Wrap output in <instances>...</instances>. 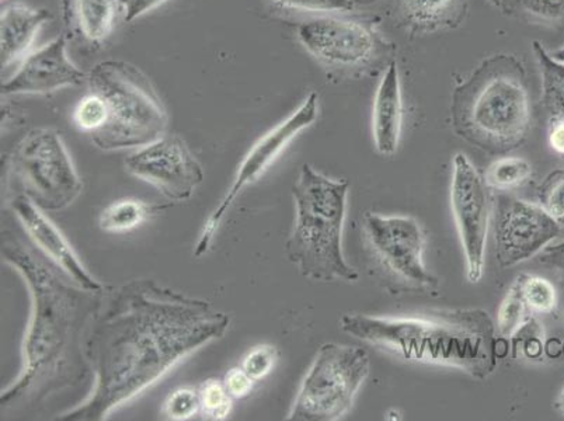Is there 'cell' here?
<instances>
[{"instance_id": "obj_34", "label": "cell", "mask_w": 564, "mask_h": 421, "mask_svg": "<svg viewBox=\"0 0 564 421\" xmlns=\"http://www.w3.org/2000/svg\"><path fill=\"white\" fill-rule=\"evenodd\" d=\"M224 384L230 397L234 399H245L253 390L256 381L249 377V374L242 367H235L225 374Z\"/></svg>"}, {"instance_id": "obj_33", "label": "cell", "mask_w": 564, "mask_h": 421, "mask_svg": "<svg viewBox=\"0 0 564 421\" xmlns=\"http://www.w3.org/2000/svg\"><path fill=\"white\" fill-rule=\"evenodd\" d=\"M520 4L533 18L564 23V0H520Z\"/></svg>"}, {"instance_id": "obj_25", "label": "cell", "mask_w": 564, "mask_h": 421, "mask_svg": "<svg viewBox=\"0 0 564 421\" xmlns=\"http://www.w3.org/2000/svg\"><path fill=\"white\" fill-rule=\"evenodd\" d=\"M532 176V166L522 158H501L487 169L486 182L489 187L509 190L521 186Z\"/></svg>"}, {"instance_id": "obj_2", "label": "cell", "mask_w": 564, "mask_h": 421, "mask_svg": "<svg viewBox=\"0 0 564 421\" xmlns=\"http://www.w3.org/2000/svg\"><path fill=\"white\" fill-rule=\"evenodd\" d=\"M9 225L4 217L2 258L28 285L32 315L23 341L22 369L0 397L2 413L37 408L85 381L90 373L86 338L107 290L90 291L76 284L22 238L18 220L17 227Z\"/></svg>"}, {"instance_id": "obj_7", "label": "cell", "mask_w": 564, "mask_h": 421, "mask_svg": "<svg viewBox=\"0 0 564 421\" xmlns=\"http://www.w3.org/2000/svg\"><path fill=\"white\" fill-rule=\"evenodd\" d=\"M8 194H23L45 213H59L79 198L84 183L63 137L53 128H34L8 159Z\"/></svg>"}, {"instance_id": "obj_24", "label": "cell", "mask_w": 564, "mask_h": 421, "mask_svg": "<svg viewBox=\"0 0 564 421\" xmlns=\"http://www.w3.org/2000/svg\"><path fill=\"white\" fill-rule=\"evenodd\" d=\"M530 310L522 295L520 279H516L505 300H502L499 313H497V333L500 337L510 338L516 335L528 321L527 312Z\"/></svg>"}, {"instance_id": "obj_10", "label": "cell", "mask_w": 564, "mask_h": 421, "mask_svg": "<svg viewBox=\"0 0 564 421\" xmlns=\"http://www.w3.org/2000/svg\"><path fill=\"white\" fill-rule=\"evenodd\" d=\"M317 117H319V96L316 91H311L299 109L253 143V147L249 149V152L246 153L242 162L236 169L232 183H230L227 192L219 199L217 207L208 219L205 220L198 242L194 248L196 258H203L212 249L215 236H217L220 225H223L236 199L242 195L246 188L259 182L261 176L269 171L271 164L276 161V158L285 151L286 147L302 131L315 125Z\"/></svg>"}, {"instance_id": "obj_30", "label": "cell", "mask_w": 564, "mask_h": 421, "mask_svg": "<svg viewBox=\"0 0 564 421\" xmlns=\"http://www.w3.org/2000/svg\"><path fill=\"white\" fill-rule=\"evenodd\" d=\"M276 358H279V354H276L275 347L261 344L246 353L240 367L249 374L251 379L259 382L273 371Z\"/></svg>"}, {"instance_id": "obj_32", "label": "cell", "mask_w": 564, "mask_h": 421, "mask_svg": "<svg viewBox=\"0 0 564 421\" xmlns=\"http://www.w3.org/2000/svg\"><path fill=\"white\" fill-rule=\"evenodd\" d=\"M280 8L296 10L306 13H347L351 12L356 4L352 0H273Z\"/></svg>"}, {"instance_id": "obj_9", "label": "cell", "mask_w": 564, "mask_h": 421, "mask_svg": "<svg viewBox=\"0 0 564 421\" xmlns=\"http://www.w3.org/2000/svg\"><path fill=\"white\" fill-rule=\"evenodd\" d=\"M369 259L388 289L433 292L440 280L424 265L425 236L414 218L367 213L362 220Z\"/></svg>"}, {"instance_id": "obj_27", "label": "cell", "mask_w": 564, "mask_h": 421, "mask_svg": "<svg viewBox=\"0 0 564 421\" xmlns=\"http://www.w3.org/2000/svg\"><path fill=\"white\" fill-rule=\"evenodd\" d=\"M75 126L78 130L94 136L105 127L107 121V107L105 100L99 95L90 91L89 95L82 97L78 105H76L74 115H72Z\"/></svg>"}, {"instance_id": "obj_11", "label": "cell", "mask_w": 564, "mask_h": 421, "mask_svg": "<svg viewBox=\"0 0 564 421\" xmlns=\"http://www.w3.org/2000/svg\"><path fill=\"white\" fill-rule=\"evenodd\" d=\"M126 171L156 188L169 202L193 197L205 180L202 162L178 136H163L135 149L126 159Z\"/></svg>"}, {"instance_id": "obj_28", "label": "cell", "mask_w": 564, "mask_h": 421, "mask_svg": "<svg viewBox=\"0 0 564 421\" xmlns=\"http://www.w3.org/2000/svg\"><path fill=\"white\" fill-rule=\"evenodd\" d=\"M163 418L172 421H186L199 414L198 389L184 387L169 395L162 408Z\"/></svg>"}, {"instance_id": "obj_20", "label": "cell", "mask_w": 564, "mask_h": 421, "mask_svg": "<svg viewBox=\"0 0 564 421\" xmlns=\"http://www.w3.org/2000/svg\"><path fill=\"white\" fill-rule=\"evenodd\" d=\"M468 0H400V12L409 28L419 33L456 29L463 24Z\"/></svg>"}, {"instance_id": "obj_21", "label": "cell", "mask_w": 564, "mask_h": 421, "mask_svg": "<svg viewBox=\"0 0 564 421\" xmlns=\"http://www.w3.org/2000/svg\"><path fill=\"white\" fill-rule=\"evenodd\" d=\"M532 50L541 71L543 106L552 120H564V64L553 58L541 41H532Z\"/></svg>"}, {"instance_id": "obj_22", "label": "cell", "mask_w": 564, "mask_h": 421, "mask_svg": "<svg viewBox=\"0 0 564 421\" xmlns=\"http://www.w3.org/2000/svg\"><path fill=\"white\" fill-rule=\"evenodd\" d=\"M162 207L142 199L126 198L111 203L101 210L99 227L105 233L124 234L140 228L148 219L153 217Z\"/></svg>"}, {"instance_id": "obj_13", "label": "cell", "mask_w": 564, "mask_h": 421, "mask_svg": "<svg viewBox=\"0 0 564 421\" xmlns=\"http://www.w3.org/2000/svg\"><path fill=\"white\" fill-rule=\"evenodd\" d=\"M451 205L465 251L468 280L476 284L485 271L491 199L486 179L463 152L454 158Z\"/></svg>"}, {"instance_id": "obj_17", "label": "cell", "mask_w": 564, "mask_h": 421, "mask_svg": "<svg viewBox=\"0 0 564 421\" xmlns=\"http://www.w3.org/2000/svg\"><path fill=\"white\" fill-rule=\"evenodd\" d=\"M53 20L47 9L28 7L24 3H10L0 18V56L2 68L23 61L32 50L41 29Z\"/></svg>"}, {"instance_id": "obj_14", "label": "cell", "mask_w": 564, "mask_h": 421, "mask_svg": "<svg viewBox=\"0 0 564 421\" xmlns=\"http://www.w3.org/2000/svg\"><path fill=\"white\" fill-rule=\"evenodd\" d=\"M296 35L307 53L332 68L350 69L367 65L378 48L373 30L356 20L312 19L300 25Z\"/></svg>"}, {"instance_id": "obj_39", "label": "cell", "mask_w": 564, "mask_h": 421, "mask_svg": "<svg viewBox=\"0 0 564 421\" xmlns=\"http://www.w3.org/2000/svg\"><path fill=\"white\" fill-rule=\"evenodd\" d=\"M551 55L553 56V58L557 60L558 63L564 64V47L553 51Z\"/></svg>"}, {"instance_id": "obj_37", "label": "cell", "mask_w": 564, "mask_h": 421, "mask_svg": "<svg viewBox=\"0 0 564 421\" xmlns=\"http://www.w3.org/2000/svg\"><path fill=\"white\" fill-rule=\"evenodd\" d=\"M549 145L553 151L564 155V120H552L549 131Z\"/></svg>"}, {"instance_id": "obj_15", "label": "cell", "mask_w": 564, "mask_h": 421, "mask_svg": "<svg viewBox=\"0 0 564 421\" xmlns=\"http://www.w3.org/2000/svg\"><path fill=\"white\" fill-rule=\"evenodd\" d=\"M8 205L25 238L44 258L86 290L105 291L107 289V285L87 270L69 240L45 210L39 208L23 194H8Z\"/></svg>"}, {"instance_id": "obj_36", "label": "cell", "mask_w": 564, "mask_h": 421, "mask_svg": "<svg viewBox=\"0 0 564 421\" xmlns=\"http://www.w3.org/2000/svg\"><path fill=\"white\" fill-rule=\"evenodd\" d=\"M541 263L552 267L556 271L558 282L564 289V242L543 250Z\"/></svg>"}, {"instance_id": "obj_38", "label": "cell", "mask_w": 564, "mask_h": 421, "mask_svg": "<svg viewBox=\"0 0 564 421\" xmlns=\"http://www.w3.org/2000/svg\"><path fill=\"white\" fill-rule=\"evenodd\" d=\"M555 408L558 413H561L564 418V388L562 389V392L558 393V397L555 402Z\"/></svg>"}, {"instance_id": "obj_12", "label": "cell", "mask_w": 564, "mask_h": 421, "mask_svg": "<svg viewBox=\"0 0 564 421\" xmlns=\"http://www.w3.org/2000/svg\"><path fill=\"white\" fill-rule=\"evenodd\" d=\"M562 233V224L540 204L500 193L495 205V242L501 269L530 260Z\"/></svg>"}, {"instance_id": "obj_29", "label": "cell", "mask_w": 564, "mask_h": 421, "mask_svg": "<svg viewBox=\"0 0 564 421\" xmlns=\"http://www.w3.org/2000/svg\"><path fill=\"white\" fill-rule=\"evenodd\" d=\"M538 202L552 217H564V169L549 173L536 190Z\"/></svg>"}, {"instance_id": "obj_31", "label": "cell", "mask_w": 564, "mask_h": 421, "mask_svg": "<svg viewBox=\"0 0 564 421\" xmlns=\"http://www.w3.org/2000/svg\"><path fill=\"white\" fill-rule=\"evenodd\" d=\"M512 338V357L516 358L517 348L521 347L522 353L525 354L527 358L530 359H540L542 357L543 350V328L533 317H528V321L518 328Z\"/></svg>"}, {"instance_id": "obj_19", "label": "cell", "mask_w": 564, "mask_h": 421, "mask_svg": "<svg viewBox=\"0 0 564 421\" xmlns=\"http://www.w3.org/2000/svg\"><path fill=\"white\" fill-rule=\"evenodd\" d=\"M118 0H61L63 19L72 37L101 44L115 29Z\"/></svg>"}, {"instance_id": "obj_6", "label": "cell", "mask_w": 564, "mask_h": 421, "mask_svg": "<svg viewBox=\"0 0 564 421\" xmlns=\"http://www.w3.org/2000/svg\"><path fill=\"white\" fill-rule=\"evenodd\" d=\"M90 91L106 102L107 121L90 136L100 151L138 149L166 136L169 116L145 74L126 61H102L87 75Z\"/></svg>"}, {"instance_id": "obj_3", "label": "cell", "mask_w": 564, "mask_h": 421, "mask_svg": "<svg viewBox=\"0 0 564 421\" xmlns=\"http://www.w3.org/2000/svg\"><path fill=\"white\" fill-rule=\"evenodd\" d=\"M340 328L408 361L458 368L484 381L499 364V337L484 310L433 311L413 317L346 313Z\"/></svg>"}, {"instance_id": "obj_16", "label": "cell", "mask_w": 564, "mask_h": 421, "mask_svg": "<svg viewBox=\"0 0 564 421\" xmlns=\"http://www.w3.org/2000/svg\"><path fill=\"white\" fill-rule=\"evenodd\" d=\"M87 75L72 63L65 35L25 56L2 86V96L48 95L84 84Z\"/></svg>"}, {"instance_id": "obj_35", "label": "cell", "mask_w": 564, "mask_h": 421, "mask_svg": "<svg viewBox=\"0 0 564 421\" xmlns=\"http://www.w3.org/2000/svg\"><path fill=\"white\" fill-rule=\"evenodd\" d=\"M166 2L167 0H120L122 10H124V19L128 23L142 18L143 14L150 13L151 10Z\"/></svg>"}, {"instance_id": "obj_1", "label": "cell", "mask_w": 564, "mask_h": 421, "mask_svg": "<svg viewBox=\"0 0 564 421\" xmlns=\"http://www.w3.org/2000/svg\"><path fill=\"white\" fill-rule=\"evenodd\" d=\"M229 326L228 313L212 302L155 280L107 287L86 338L94 387L58 420H106L183 359L224 338Z\"/></svg>"}, {"instance_id": "obj_18", "label": "cell", "mask_w": 564, "mask_h": 421, "mask_svg": "<svg viewBox=\"0 0 564 421\" xmlns=\"http://www.w3.org/2000/svg\"><path fill=\"white\" fill-rule=\"evenodd\" d=\"M403 122L402 85L398 64H389L379 82L373 100L372 131L376 148L382 156L398 151Z\"/></svg>"}, {"instance_id": "obj_4", "label": "cell", "mask_w": 564, "mask_h": 421, "mask_svg": "<svg viewBox=\"0 0 564 421\" xmlns=\"http://www.w3.org/2000/svg\"><path fill=\"white\" fill-rule=\"evenodd\" d=\"M451 125L463 140L491 155L527 141L532 110L524 65L514 55L481 61L451 97Z\"/></svg>"}, {"instance_id": "obj_40", "label": "cell", "mask_w": 564, "mask_h": 421, "mask_svg": "<svg viewBox=\"0 0 564 421\" xmlns=\"http://www.w3.org/2000/svg\"><path fill=\"white\" fill-rule=\"evenodd\" d=\"M506 0H490V3L494 4L496 8H501L502 3H505Z\"/></svg>"}, {"instance_id": "obj_8", "label": "cell", "mask_w": 564, "mask_h": 421, "mask_svg": "<svg viewBox=\"0 0 564 421\" xmlns=\"http://www.w3.org/2000/svg\"><path fill=\"white\" fill-rule=\"evenodd\" d=\"M368 375L369 356L364 348L338 343L322 344L286 420H341L350 412Z\"/></svg>"}, {"instance_id": "obj_26", "label": "cell", "mask_w": 564, "mask_h": 421, "mask_svg": "<svg viewBox=\"0 0 564 421\" xmlns=\"http://www.w3.org/2000/svg\"><path fill=\"white\" fill-rule=\"evenodd\" d=\"M521 282L522 295L528 307L540 313H551L556 310L557 296L555 287L541 277L521 274L518 277Z\"/></svg>"}, {"instance_id": "obj_42", "label": "cell", "mask_w": 564, "mask_h": 421, "mask_svg": "<svg viewBox=\"0 0 564 421\" xmlns=\"http://www.w3.org/2000/svg\"><path fill=\"white\" fill-rule=\"evenodd\" d=\"M563 353H564V346H563Z\"/></svg>"}, {"instance_id": "obj_41", "label": "cell", "mask_w": 564, "mask_h": 421, "mask_svg": "<svg viewBox=\"0 0 564 421\" xmlns=\"http://www.w3.org/2000/svg\"><path fill=\"white\" fill-rule=\"evenodd\" d=\"M558 223H561V224H562V227H564V217H563V218H561V219H558Z\"/></svg>"}, {"instance_id": "obj_5", "label": "cell", "mask_w": 564, "mask_h": 421, "mask_svg": "<svg viewBox=\"0 0 564 421\" xmlns=\"http://www.w3.org/2000/svg\"><path fill=\"white\" fill-rule=\"evenodd\" d=\"M350 183L302 164L292 186L295 223L285 242V256L302 277L314 281L360 279L356 267L343 253V228Z\"/></svg>"}, {"instance_id": "obj_23", "label": "cell", "mask_w": 564, "mask_h": 421, "mask_svg": "<svg viewBox=\"0 0 564 421\" xmlns=\"http://www.w3.org/2000/svg\"><path fill=\"white\" fill-rule=\"evenodd\" d=\"M199 415L203 420L224 421L234 409V398L230 397L224 381L207 379L198 388Z\"/></svg>"}]
</instances>
